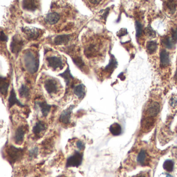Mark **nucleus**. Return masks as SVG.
Returning a JSON list of instances; mask_svg holds the SVG:
<instances>
[{"label":"nucleus","instance_id":"obj_1","mask_svg":"<svg viewBox=\"0 0 177 177\" xmlns=\"http://www.w3.org/2000/svg\"><path fill=\"white\" fill-rule=\"evenodd\" d=\"M160 111V105L157 102L152 101L148 104L146 111V116L141 122V130L146 133L151 130L155 123V117Z\"/></svg>","mask_w":177,"mask_h":177},{"label":"nucleus","instance_id":"obj_2","mask_svg":"<svg viewBox=\"0 0 177 177\" xmlns=\"http://www.w3.org/2000/svg\"><path fill=\"white\" fill-rule=\"evenodd\" d=\"M24 65L26 70L30 73L34 74L38 71L39 68V59L31 50H26L24 53Z\"/></svg>","mask_w":177,"mask_h":177},{"label":"nucleus","instance_id":"obj_3","mask_svg":"<svg viewBox=\"0 0 177 177\" xmlns=\"http://www.w3.org/2000/svg\"><path fill=\"white\" fill-rule=\"evenodd\" d=\"M24 46V41L19 34H16L12 37L10 44L11 52L17 56Z\"/></svg>","mask_w":177,"mask_h":177},{"label":"nucleus","instance_id":"obj_4","mask_svg":"<svg viewBox=\"0 0 177 177\" xmlns=\"http://www.w3.org/2000/svg\"><path fill=\"white\" fill-rule=\"evenodd\" d=\"M83 159V154L76 150L74 153L67 159V167H78L81 165Z\"/></svg>","mask_w":177,"mask_h":177},{"label":"nucleus","instance_id":"obj_5","mask_svg":"<svg viewBox=\"0 0 177 177\" xmlns=\"http://www.w3.org/2000/svg\"><path fill=\"white\" fill-rule=\"evenodd\" d=\"M40 29L35 27H25L21 28V31L25 34V37L29 40H36L40 35Z\"/></svg>","mask_w":177,"mask_h":177},{"label":"nucleus","instance_id":"obj_6","mask_svg":"<svg viewBox=\"0 0 177 177\" xmlns=\"http://www.w3.org/2000/svg\"><path fill=\"white\" fill-rule=\"evenodd\" d=\"M6 153L12 161H16L23 155V150L13 146H10L6 148Z\"/></svg>","mask_w":177,"mask_h":177},{"label":"nucleus","instance_id":"obj_7","mask_svg":"<svg viewBox=\"0 0 177 177\" xmlns=\"http://www.w3.org/2000/svg\"><path fill=\"white\" fill-rule=\"evenodd\" d=\"M58 76H60L63 78L65 81V85H66V89L69 87L74 88V81L75 80L74 77L73 76L71 73L69 65H68V67L65 70L63 73H60L58 74Z\"/></svg>","mask_w":177,"mask_h":177},{"label":"nucleus","instance_id":"obj_8","mask_svg":"<svg viewBox=\"0 0 177 177\" xmlns=\"http://www.w3.org/2000/svg\"><path fill=\"white\" fill-rule=\"evenodd\" d=\"M44 87L47 93L50 95L56 94L58 91L57 82L53 78H48L44 82Z\"/></svg>","mask_w":177,"mask_h":177},{"label":"nucleus","instance_id":"obj_9","mask_svg":"<svg viewBox=\"0 0 177 177\" xmlns=\"http://www.w3.org/2000/svg\"><path fill=\"white\" fill-rule=\"evenodd\" d=\"M75 107L74 105H71L67 109L63 111L59 118V120L60 123L64 125H68L70 123L71 114Z\"/></svg>","mask_w":177,"mask_h":177},{"label":"nucleus","instance_id":"obj_10","mask_svg":"<svg viewBox=\"0 0 177 177\" xmlns=\"http://www.w3.org/2000/svg\"><path fill=\"white\" fill-rule=\"evenodd\" d=\"M47 61L48 67L52 68L54 70H57V69H60L61 70L63 68V60L61 58L57 56H52V57H47L46 58Z\"/></svg>","mask_w":177,"mask_h":177},{"label":"nucleus","instance_id":"obj_11","mask_svg":"<svg viewBox=\"0 0 177 177\" xmlns=\"http://www.w3.org/2000/svg\"><path fill=\"white\" fill-rule=\"evenodd\" d=\"M26 130L23 126H20L16 129L15 132L14 140L17 144L20 145L24 142Z\"/></svg>","mask_w":177,"mask_h":177},{"label":"nucleus","instance_id":"obj_12","mask_svg":"<svg viewBox=\"0 0 177 177\" xmlns=\"http://www.w3.org/2000/svg\"><path fill=\"white\" fill-rule=\"evenodd\" d=\"M72 34H62L55 37L54 43L56 45L68 44L71 39H72Z\"/></svg>","mask_w":177,"mask_h":177},{"label":"nucleus","instance_id":"obj_13","mask_svg":"<svg viewBox=\"0 0 177 177\" xmlns=\"http://www.w3.org/2000/svg\"><path fill=\"white\" fill-rule=\"evenodd\" d=\"M8 108L10 109L12 107L14 106L15 104H17L18 106L20 107H24L25 106L24 104H22L21 102L19 100L18 98H17L16 93L14 90L13 87L11 89L10 96L8 99Z\"/></svg>","mask_w":177,"mask_h":177},{"label":"nucleus","instance_id":"obj_14","mask_svg":"<svg viewBox=\"0 0 177 177\" xmlns=\"http://www.w3.org/2000/svg\"><path fill=\"white\" fill-rule=\"evenodd\" d=\"M149 156L146 151L144 150L140 151L137 157V161L138 164L141 166L148 165L149 162Z\"/></svg>","mask_w":177,"mask_h":177},{"label":"nucleus","instance_id":"obj_15","mask_svg":"<svg viewBox=\"0 0 177 177\" xmlns=\"http://www.w3.org/2000/svg\"><path fill=\"white\" fill-rule=\"evenodd\" d=\"M60 19V15L56 12H52L47 14L45 17L44 20L46 24L53 25L57 24Z\"/></svg>","mask_w":177,"mask_h":177},{"label":"nucleus","instance_id":"obj_16","mask_svg":"<svg viewBox=\"0 0 177 177\" xmlns=\"http://www.w3.org/2000/svg\"><path fill=\"white\" fill-rule=\"evenodd\" d=\"M73 91L74 94L78 99H83L86 95V87L83 84H80L74 86Z\"/></svg>","mask_w":177,"mask_h":177},{"label":"nucleus","instance_id":"obj_17","mask_svg":"<svg viewBox=\"0 0 177 177\" xmlns=\"http://www.w3.org/2000/svg\"><path fill=\"white\" fill-rule=\"evenodd\" d=\"M10 85L9 79L1 76L0 78V91L3 96H6L7 94L8 87Z\"/></svg>","mask_w":177,"mask_h":177},{"label":"nucleus","instance_id":"obj_18","mask_svg":"<svg viewBox=\"0 0 177 177\" xmlns=\"http://www.w3.org/2000/svg\"><path fill=\"white\" fill-rule=\"evenodd\" d=\"M36 104L40 108L42 116L43 117H47L50 111L52 106L48 104L46 101H37Z\"/></svg>","mask_w":177,"mask_h":177},{"label":"nucleus","instance_id":"obj_19","mask_svg":"<svg viewBox=\"0 0 177 177\" xmlns=\"http://www.w3.org/2000/svg\"><path fill=\"white\" fill-rule=\"evenodd\" d=\"M47 129V126L43 121L37 122L32 128V132L35 135H39Z\"/></svg>","mask_w":177,"mask_h":177},{"label":"nucleus","instance_id":"obj_20","mask_svg":"<svg viewBox=\"0 0 177 177\" xmlns=\"http://www.w3.org/2000/svg\"><path fill=\"white\" fill-rule=\"evenodd\" d=\"M85 55L88 58H91L96 56L98 52V46L94 43L90 44L84 50Z\"/></svg>","mask_w":177,"mask_h":177},{"label":"nucleus","instance_id":"obj_21","mask_svg":"<svg viewBox=\"0 0 177 177\" xmlns=\"http://www.w3.org/2000/svg\"><path fill=\"white\" fill-rule=\"evenodd\" d=\"M35 1H23L22 7L24 10L30 12H34L37 9V5Z\"/></svg>","mask_w":177,"mask_h":177},{"label":"nucleus","instance_id":"obj_22","mask_svg":"<svg viewBox=\"0 0 177 177\" xmlns=\"http://www.w3.org/2000/svg\"><path fill=\"white\" fill-rule=\"evenodd\" d=\"M117 61L116 60L114 55H111V58L109 63L104 68V70L107 72L112 73L115 69L117 67Z\"/></svg>","mask_w":177,"mask_h":177},{"label":"nucleus","instance_id":"obj_23","mask_svg":"<svg viewBox=\"0 0 177 177\" xmlns=\"http://www.w3.org/2000/svg\"><path fill=\"white\" fill-rule=\"evenodd\" d=\"M160 61L163 67H166L169 65L170 63L169 53L165 50H161L160 52Z\"/></svg>","mask_w":177,"mask_h":177},{"label":"nucleus","instance_id":"obj_24","mask_svg":"<svg viewBox=\"0 0 177 177\" xmlns=\"http://www.w3.org/2000/svg\"><path fill=\"white\" fill-rule=\"evenodd\" d=\"M109 130L112 135L115 136L120 135L122 133V127L120 125L117 123H114L111 125Z\"/></svg>","mask_w":177,"mask_h":177},{"label":"nucleus","instance_id":"obj_25","mask_svg":"<svg viewBox=\"0 0 177 177\" xmlns=\"http://www.w3.org/2000/svg\"><path fill=\"white\" fill-rule=\"evenodd\" d=\"M19 96L24 98H28L30 96V89L26 85L22 84L18 89Z\"/></svg>","mask_w":177,"mask_h":177},{"label":"nucleus","instance_id":"obj_26","mask_svg":"<svg viewBox=\"0 0 177 177\" xmlns=\"http://www.w3.org/2000/svg\"><path fill=\"white\" fill-rule=\"evenodd\" d=\"M72 59L74 63L78 68H79L81 70H83L84 67L85 66V64L82 57L76 56L73 57H72Z\"/></svg>","mask_w":177,"mask_h":177},{"label":"nucleus","instance_id":"obj_27","mask_svg":"<svg viewBox=\"0 0 177 177\" xmlns=\"http://www.w3.org/2000/svg\"><path fill=\"white\" fill-rule=\"evenodd\" d=\"M146 48L148 52L152 54H153L156 51L157 48V43L155 41H151L147 42L146 45Z\"/></svg>","mask_w":177,"mask_h":177},{"label":"nucleus","instance_id":"obj_28","mask_svg":"<svg viewBox=\"0 0 177 177\" xmlns=\"http://www.w3.org/2000/svg\"><path fill=\"white\" fill-rule=\"evenodd\" d=\"M161 42L164 46L168 49H172V48H173L174 46V45L172 42L171 38L170 37H165L164 39L161 40Z\"/></svg>","mask_w":177,"mask_h":177},{"label":"nucleus","instance_id":"obj_29","mask_svg":"<svg viewBox=\"0 0 177 177\" xmlns=\"http://www.w3.org/2000/svg\"><path fill=\"white\" fill-rule=\"evenodd\" d=\"M144 33L146 35V36L150 37V38H154L156 37V32L152 28L151 26L149 25L144 30Z\"/></svg>","mask_w":177,"mask_h":177},{"label":"nucleus","instance_id":"obj_30","mask_svg":"<svg viewBox=\"0 0 177 177\" xmlns=\"http://www.w3.org/2000/svg\"><path fill=\"white\" fill-rule=\"evenodd\" d=\"M135 29L136 31V37H140L143 32V25L139 21L135 22Z\"/></svg>","mask_w":177,"mask_h":177},{"label":"nucleus","instance_id":"obj_31","mask_svg":"<svg viewBox=\"0 0 177 177\" xmlns=\"http://www.w3.org/2000/svg\"><path fill=\"white\" fill-rule=\"evenodd\" d=\"M174 163L171 160H167L163 165L164 169L167 172H172L174 169Z\"/></svg>","mask_w":177,"mask_h":177},{"label":"nucleus","instance_id":"obj_32","mask_svg":"<svg viewBox=\"0 0 177 177\" xmlns=\"http://www.w3.org/2000/svg\"><path fill=\"white\" fill-rule=\"evenodd\" d=\"M167 5L169 11L172 14L174 13L176 10V3L174 1H169L167 3Z\"/></svg>","mask_w":177,"mask_h":177},{"label":"nucleus","instance_id":"obj_33","mask_svg":"<svg viewBox=\"0 0 177 177\" xmlns=\"http://www.w3.org/2000/svg\"><path fill=\"white\" fill-rule=\"evenodd\" d=\"M39 152V148L37 146H35L29 151V156L30 158L33 159L37 157Z\"/></svg>","mask_w":177,"mask_h":177},{"label":"nucleus","instance_id":"obj_34","mask_svg":"<svg viewBox=\"0 0 177 177\" xmlns=\"http://www.w3.org/2000/svg\"><path fill=\"white\" fill-rule=\"evenodd\" d=\"M76 148L78 149V151L83 150L85 148V143L83 141L81 140H78V141L76 142Z\"/></svg>","mask_w":177,"mask_h":177},{"label":"nucleus","instance_id":"obj_35","mask_svg":"<svg viewBox=\"0 0 177 177\" xmlns=\"http://www.w3.org/2000/svg\"><path fill=\"white\" fill-rule=\"evenodd\" d=\"M170 38L174 44L175 45L177 43V28L172 30V36Z\"/></svg>","mask_w":177,"mask_h":177},{"label":"nucleus","instance_id":"obj_36","mask_svg":"<svg viewBox=\"0 0 177 177\" xmlns=\"http://www.w3.org/2000/svg\"><path fill=\"white\" fill-rule=\"evenodd\" d=\"M127 34V30L125 28H122L117 33V37H121Z\"/></svg>","mask_w":177,"mask_h":177},{"label":"nucleus","instance_id":"obj_37","mask_svg":"<svg viewBox=\"0 0 177 177\" xmlns=\"http://www.w3.org/2000/svg\"><path fill=\"white\" fill-rule=\"evenodd\" d=\"M103 13L102 14L101 18L104 20H107V17L109 13L110 8H107L106 10H103Z\"/></svg>","mask_w":177,"mask_h":177},{"label":"nucleus","instance_id":"obj_38","mask_svg":"<svg viewBox=\"0 0 177 177\" xmlns=\"http://www.w3.org/2000/svg\"><path fill=\"white\" fill-rule=\"evenodd\" d=\"M0 39L1 41L2 42H7L8 41V37L6 35L4 32L3 31H1V36H0Z\"/></svg>","mask_w":177,"mask_h":177},{"label":"nucleus","instance_id":"obj_39","mask_svg":"<svg viewBox=\"0 0 177 177\" xmlns=\"http://www.w3.org/2000/svg\"><path fill=\"white\" fill-rule=\"evenodd\" d=\"M133 177H150V176L147 172H142Z\"/></svg>","mask_w":177,"mask_h":177},{"label":"nucleus","instance_id":"obj_40","mask_svg":"<svg viewBox=\"0 0 177 177\" xmlns=\"http://www.w3.org/2000/svg\"><path fill=\"white\" fill-rule=\"evenodd\" d=\"M169 103L172 107L176 106L177 104V99H176V98H172Z\"/></svg>","mask_w":177,"mask_h":177},{"label":"nucleus","instance_id":"obj_41","mask_svg":"<svg viewBox=\"0 0 177 177\" xmlns=\"http://www.w3.org/2000/svg\"><path fill=\"white\" fill-rule=\"evenodd\" d=\"M89 2L92 3V4H98L101 2V1H93V0H92V1H89Z\"/></svg>","mask_w":177,"mask_h":177},{"label":"nucleus","instance_id":"obj_42","mask_svg":"<svg viewBox=\"0 0 177 177\" xmlns=\"http://www.w3.org/2000/svg\"><path fill=\"white\" fill-rule=\"evenodd\" d=\"M57 177H66L65 176H64V175H60V176H58Z\"/></svg>","mask_w":177,"mask_h":177}]
</instances>
